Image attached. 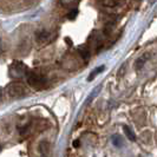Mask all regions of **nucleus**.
<instances>
[{
    "instance_id": "obj_5",
    "label": "nucleus",
    "mask_w": 157,
    "mask_h": 157,
    "mask_svg": "<svg viewBox=\"0 0 157 157\" xmlns=\"http://www.w3.org/2000/svg\"><path fill=\"white\" fill-rule=\"evenodd\" d=\"M111 142L112 144L116 147V148H122L125 145V142H124V138L121 136V135H112L111 137Z\"/></svg>"
},
{
    "instance_id": "obj_9",
    "label": "nucleus",
    "mask_w": 157,
    "mask_h": 157,
    "mask_svg": "<svg viewBox=\"0 0 157 157\" xmlns=\"http://www.w3.org/2000/svg\"><path fill=\"white\" fill-rule=\"evenodd\" d=\"M147 59H148L147 55H144L142 58H138V59L136 60V63H135V65H136V70H140V69H142V67H143V64L147 62Z\"/></svg>"
},
{
    "instance_id": "obj_10",
    "label": "nucleus",
    "mask_w": 157,
    "mask_h": 157,
    "mask_svg": "<svg viewBox=\"0 0 157 157\" xmlns=\"http://www.w3.org/2000/svg\"><path fill=\"white\" fill-rule=\"evenodd\" d=\"M79 53L82 55L83 58L85 57V59H86V60L89 59V57H90V52H89V50H87L86 47H84V48H83V47H82V48H79Z\"/></svg>"
},
{
    "instance_id": "obj_8",
    "label": "nucleus",
    "mask_w": 157,
    "mask_h": 157,
    "mask_svg": "<svg viewBox=\"0 0 157 157\" xmlns=\"http://www.w3.org/2000/svg\"><path fill=\"white\" fill-rule=\"evenodd\" d=\"M105 70V66L104 65H101V66H98V67H96L94 70L91 71V73H90V76L87 77V82H91L92 79L98 75V73H101V72H103V71Z\"/></svg>"
},
{
    "instance_id": "obj_4",
    "label": "nucleus",
    "mask_w": 157,
    "mask_h": 157,
    "mask_svg": "<svg viewBox=\"0 0 157 157\" xmlns=\"http://www.w3.org/2000/svg\"><path fill=\"white\" fill-rule=\"evenodd\" d=\"M53 39V37H52V34L50 33V32L45 31V30H41V31H38L36 33V40L41 44V45H45V44H48V43H51Z\"/></svg>"
},
{
    "instance_id": "obj_12",
    "label": "nucleus",
    "mask_w": 157,
    "mask_h": 157,
    "mask_svg": "<svg viewBox=\"0 0 157 157\" xmlns=\"http://www.w3.org/2000/svg\"><path fill=\"white\" fill-rule=\"evenodd\" d=\"M77 14H78V10H77V8H76V10H75V8H73V10H72V11H71L70 13H69V14H67V18H69V19H70V20H73V19H75V18H76V17H77Z\"/></svg>"
},
{
    "instance_id": "obj_6",
    "label": "nucleus",
    "mask_w": 157,
    "mask_h": 157,
    "mask_svg": "<svg viewBox=\"0 0 157 157\" xmlns=\"http://www.w3.org/2000/svg\"><path fill=\"white\" fill-rule=\"evenodd\" d=\"M101 89H102V85L99 84V85H97V86L94 87V90L90 92V94H89V97L86 98V104H89V103H91L92 101H94V98L98 96V94L101 92Z\"/></svg>"
},
{
    "instance_id": "obj_3",
    "label": "nucleus",
    "mask_w": 157,
    "mask_h": 157,
    "mask_svg": "<svg viewBox=\"0 0 157 157\" xmlns=\"http://www.w3.org/2000/svg\"><path fill=\"white\" fill-rule=\"evenodd\" d=\"M8 73H10V76L12 78H23L24 76L29 75V69L21 62H13L10 65Z\"/></svg>"
},
{
    "instance_id": "obj_2",
    "label": "nucleus",
    "mask_w": 157,
    "mask_h": 157,
    "mask_svg": "<svg viewBox=\"0 0 157 157\" xmlns=\"http://www.w3.org/2000/svg\"><path fill=\"white\" fill-rule=\"evenodd\" d=\"M27 84L34 90H43L46 87L47 79L40 73H34V72H29V75L26 76Z\"/></svg>"
},
{
    "instance_id": "obj_7",
    "label": "nucleus",
    "mask_w": 157,
    "mask_h": 157,
    "mask_svg": "<svg viewBox=\"0 0 157 157\" xmlns=\"http://www.w3.org/2000/svg\"><path fill=\"white\" fill-rule=\"evenodd\" d=\"M123 130H124V134H125V136L128 137V140H130L131 142L136 141V135H135V132L132 131V129H131L130 126L123 125Z\"/></svg>"
},
{
    "instance_id": "obj_11",
    "label": "nucleus",
    "mask_w": 157,
    "mask_h": 157,
    "mask_svg": "<svg viewBox=\"0 0 157 157\" xmlns=\"http://www.w3.org/2000/svg\"><path fill=\"white\" fill-rule=\"evenodd\" d=\"M102 4H103V5H105V6H110V7H115V6H117V5H119L121 2H119V1H103Z\"/></svg>"
},
{
    "instance_id": "obj_1",
    "label": "nucleus",
    "mask_w": 157,
    "mask_h": 157,
    "mask_svg": "<svg viewBox=\"0 0 157 157\" xmlns=\"http://www.w3.org/2000/svg\"><path fill=\"white\" fill-rule=\"evenodd\" d=\"M5 94L11 98H21L27 92H26V86L23 83L13 82L5 86Z\"/></svg>"
}]
</instances>
